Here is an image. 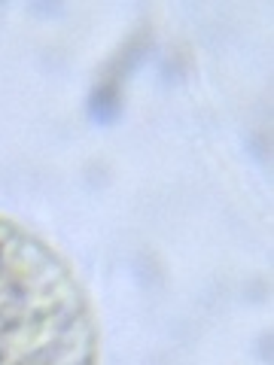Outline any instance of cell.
Instances as JSON below:
<instances>
[{"instance_id": "1", "label": "cell", "mask_w": 274, "mask_h": 365, "mask_svg": "<svg viewBox=\"0 0 274 365\" xmlns=\"http://www.w3.org/2000/svg\"><path fill=\"white\" fill-rule=\"evenodd\" d=\"M119 110H122L119 83H116V79H101V83L91 88V98H88V113H91V119L101 122V125H110L113 119L119 116Z\"/></svg>"}, {"instance_id": "2", "label": "cell", "mask_w": 274, "mask_h": 365, "mask_svg": "<svg viewBox=\"0 0 274 365\" xmlns=\"http://www.w3.org/2000/svg\"><path fill=\"white\" fill-rule=\"evenodd\" d=\"M37 13H61V6L59 4H49V6H34Z\"/></svg>"}]
</instances>
